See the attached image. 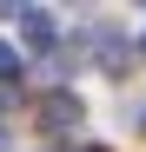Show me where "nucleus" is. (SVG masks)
Segmentation results:
<instances>
[{
	"label": "nucleus",
	"mask_w": 146,
	"mask_h": 152,
	"mask_svg": "<svg viewBox=\"0 0 146 152\" xmlns=\"http://www.w3.org/2000/svg\"><path fill=\"white\" fill-rule=\"evenodd\" d=\"M139 53H146V40H139Z\"/></svg>",
	"instance_id": "nucleus-5"
},
{
	"label": "nucleus",
	"mask_w": 146,
	"mask_h": 152,
	"mask_svg": "<svg viewBox=\"0 0 146 152\" xmlns=\"http://www.w3.org/2000/svg\"><path fill=\"white\" fill-rule=\"evenodd\" d=\"M40 126H46V132H80V126H86V99L80 93H66V86H53V93H46L40 99Z\"/></svg>",
	"instance_id": "nucleus-1"
},
{
	"label": "nucleus",
	"mask_w": 146,
	"mask_h": 152,
	"mask_svg": "<svg viewBox=\"0 0 146 152\" xmlns=\"http://www.w3.org/2000/svg\"><path fill=\"white\" fill-rule=\"evenodd\" d=\"M13 20H20V33H27L33 53H46V46H53V13H40V7H13Z\"/></svg>",
	"instance_id": "nucleus-3"
},
{
	"label": "nucleus",
	"mask_w": 146,
	"mask_h": 152,
	"mask_svg": "<svg viewBox=\"0 0 146 152\" xmlns=\"http://www.w3.org/2000/svg\"><path fill=\"white\" fill-rule=\"evenodd\" d=\"M93 53H100V66H106V73H126V66H133V46L119 40L113 27H93Z\"/></svg>",
	"instance_id": "nucleus-2"
},
{
	"label": "nucleus",
	"mask_w": 146,
	"mask_h": 152,
	"mask_svg": "<svg viewBox=\"0 0 146 152\" xmlns=\"http://www.w3.org/2000/svg\"><path fill=\"white\" fill-rule=\"evenodd\" d=\"M13 80H20V53H13V46H7V40H0V93H7Z\"/></svg>",
	"instance_id": "nucleus-4"
}]
</instances>
